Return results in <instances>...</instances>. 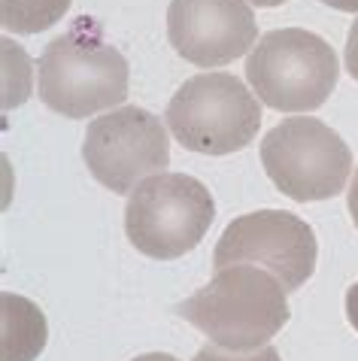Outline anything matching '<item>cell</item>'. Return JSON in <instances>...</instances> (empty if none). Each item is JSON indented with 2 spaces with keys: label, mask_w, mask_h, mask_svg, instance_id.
<instances>
[{
  "label": "cell",
  "mask_w": 358,
  "mask_h": 361,
  "mask_svg": "<svg viewBox=\"0 0 358 361\" xmlns=\"http://www.w3.org/2000/svg\"><path fill=\"white\" fill-rule=\"evenodd\" d=\"M167 37L179 58L210 70L249 52L258 22L246 0H171Z\"/></svg>",
  "instance_id": "9"
},
{
  "label": "cell",
  "mask_w": 358,
  "mask_h": 361,
  "mask_svg": "<svg viewBox=\"0 0 358 361\" xmlns=\"http://www.w3.org/2000/svg\"><path fill=\"white\" fill-rule=\"evenodd\" d=\"M325 6L340 9V13H358V0H322Z\"/></svg>",
  "instance_id": "16"
},
{
  "label": "cell",
  "mask_w": 358,
  "mask_h": 361,
  "mask_svg": "<svg viewBox=\"0 0 358 361\" xmlns=\"http://www.w3.org/2000/svg\"><path fill=\"white\" fill-rule=\"evenodd\" d=\"M167 131L188 152L231 155L255 140L261 106L231 73H201L185 79L167 104Z\"/></svg>",
  "instance_id": "4"
},
{
  "label": "cell",
  "mask_w": 358,
  "mask_h": 361,
  "mask_svg": "<svg viewBox=\"0 0 358 361\" xmlns=\"http://www.w3.org/2000/svg\"><path fill=\"white\" fill-rule=\"evenodd\" d=\"M39 100L67 118H88L128 97V61L104 39L64 34L46 46L37 67Z\"/></svg>",
  "instance_id": "5"
},
{
  "label": "cell",
  "mask_w": 358,
  "mask_h": 361,
  "mask_svg": "<svg viewBox=\"0 0 358 361\" xmlns=\"http://www.w3.org/2000/svg\"><path fill=\"white\" fill-rule=\"evenodd\" d=\"M82 158L92 176L113 195H131L171 164V137L161 118L140 106L109 109L85 131Z\"/></svg>",
  "instance_id": "7"
},
{
  "label": "cell",
  "mask_w": 358,
  "mask_h": 361,
  "mask_svg": "<svg viewBox=\"0 0 358 361\" xmlns=\"http://www.w3.org/2000/svg\"><path fill=\"white\" fill-rule=\"evenodd\" d=\"M134 361H179V358H173V355H167V353H146V355H140V358H134Z\"/></svg>",
  "instance_id": "17"
},
{
  "label": "cell",
  "mask_w": 358,
  "mask_h": 361,
  "mask_svg": "<svg viewBox=\"0 0 358 361\" xmlns=\"http://www.w3.org/2000/svg\"><path fill=\"white\" fill-rule=\"evenodd\" d=\"M343 61H346V70H350V76L358 82V18H355L352 27H350V37H346Z\"/></svg>",
  "instance_id": "13"
},
{
  "label": "cell",
  "mask_w": 358,
  "mask_h": 361,
  "mask_svg": "<svg viewBox=\"0 0 358 361\" xmlns=\"http://www.w3.org/2000/svg\"><path fill=\"white\" fill-rule=\"evenodd\" d=\"M249 4H255V6H283V4H288V0H249Z\"/></svg>",
  "instance_id": "18"
},
{
  "label": "cell",
  "mask_w": 358,
  "mask_h": 361,
  "mask_svg": "<svg viewBox=\"0 0 358 361\" xmlns=\"http://www.w3.org/2000/svg\"><path fill=\"white\" fill-rule=\"evenodd\" d=\"M4 353L0 361H34L46 346V316L27 298L4 292Z\"/></svg>",
  "instance_id": "10"
},
{
  "label": "cell",
  "mask_w": 358,
  "mask_h": 361,
  "mask_svg": "<svg viewBox=\"0 0 358 361\" xmlns=\"http://www.w3.org/2000/svg\"><path fill=\"white\" fill-rule=\"evenodd\" d=\"M340 61L331 43L301 27L267 31L246 58V79L261 104L280 113H310L331 97Z\"/></svg>",
  "instance_id": "2"
},
{
  "label": "cell",
  "mask_w": 358,
  "mask_h": 361,
  "mask_svg": "<svg viewBox=\"0 0 358 361\" xmlns=\"http://www.w3.org/2000/svg\"><path fill=\"white\" fill-rule=\"evenodd\" d=\"M316 234L313 228L285 209H258L234 219L222 231L213 252L216 270L231 264L264 267L285 286V292H297L316 270Z\"/></svg>",
  "instance_id": "8"
},
{
  "label": "cell",
  "mask_w": 358,
  "mask_h": 361,
  "mask_svg": "<svg viewBox=\"0 0 358 361\" xmlns=\"http://www.w3.org/2000/svg\"><path fill=\"white\" fill-rule=\"evenodd\" d=\"M195 361H283V355H280V349H273V346H261V349H255V353H234V349L206 343L195 353Z\"/></svg>",
  "instance_id": "12"
},
{
  "label": "cell",
  "mask_w": 358,
  "mask_h": 361,
  "mask_svg": "<svg viewBox=\"0 0 358 361\" xmlns=\"http://www.w3.org/2000/svg\"><path fill=\"white\" fill-rule=\"evenodd\" d=\"M216 219L213 195L185 173L143 179L125 207V234L137 252L173 262L201 243Z\"/></svg>",
  "instance_id": "3"
},
{
  "label": "cell",
  "mask_w": 358,
  "mask_h": 361,
  "mask_svg": "<svg viewBox=\"0 0 358 361\" xmlns=\"http://www.w3.org/2000/svg\"><path fill=\"white\" fill-rule=\"evenodd\" d=\"M70 4L73 0H0V25L18 37L39 34L61 22Z\"/></svg>",
  "instance_id": "11"
},
{
  "label": "cell",
  "mask_w": 358,
  "mask_h": 361,
  "mask_svg": "<svg viewBox=\"0 0 358 361\" xmlns=\"http://www.w3.org/2000/svg\"><path fill=\"white\" fill-rule=\"evenodd\" d=\"M350 216H352V222L358 228V170H355L352 183H350Z\"/></svg>",
  "instance_id": "15"
},
{
  "label": "cell",
  "mask_w": 358,
  "mask_h": 361,
  "mask_svg": "<svg viewBox=\"0 0 358 361\" xmlns=\"http://www.w3.org/2000/svg\"><path fill=\"white\" fill-rule=\"evenodd\" d=\"M261 164L285 197L307 204L343 192L352 173V152L334 128L313 116H295L264 134Z\"/></svg>",
  "instance_id": "6"
},
{
  "label": "cell",
  "mask_w": 358,
  "mask_h": 361,
  "mask_svg": "<svg viewBox=\"0 0 358 361\" xmlns=\"http://www.w3.org/2000/svg\"><path fill=\"white\" fill-rule=\"evenodd\" d=\"M285 286L271 270L255 264H231L216 270L201 292L176 307L210 343L234 353H255L267 346L288 322Z\"/></svg>",
  "instance_id": "1"
},
{
  "label": "cell",
  "mask_w": 358,
  "mask_h": 361,
  "mask_svg": "<svg viewBox=\"0 0 358 361\" xmlns=\"http://www.w3.org/2000/svg\"><path fill=\"white\" fill-rule=\"evenodd\" d=\"M346 319L358 331V283L350 286V292H346Z\"/></svg>",
  "instance_id": "14"
}]
</instances>
